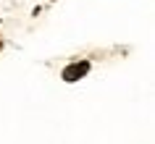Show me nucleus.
<instances>
[{
    "instance_id": "1",
    "label": "nucleus",
    "mask_w": 155,
    "mask_h": 144,
    "mask_svg": "<svg viewBox=\"0 0 155 144\" xmlns=\"http://www.w3.org/2000/svg\"><path fill=\"white\" fill-rule=\"evenodd\" d=\"M87 71H90V63H87V60H82V63H71L63 71V79L66 81H76V79H82Z\"/></svg>"
}]
</instances>
